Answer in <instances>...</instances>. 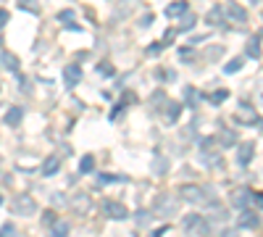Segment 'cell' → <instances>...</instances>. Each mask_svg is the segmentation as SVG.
<instances>
[{
	"label": "cell",
	"instance_id": "obj_12",
	"mask_svg": "<svg viewBox=\"0 0 263 237\" xmlns=\"http://www.w3.org/2000/svg\"><path fill=\"white\" fill-rule=\"evenodd\" d=\"M187 11H190V5H187V3H182V0H179V3H171V5H168V8H166V16L176 19V16H184V13H187Z\"/></svg>",
	"mask_w": 263,
	"mask_h": 237
},
{
	"label": "cell",
	"instance_id": "obj_33",
	"mask_svg": "<svg viewBox=\"0 0 263 237\" xmlns=\"http://www.w3.org/2000/svg\"><path fill=\"white\" fill-rule=\"evenodd\" d=\"M116 179H121V177H108V174H100V182H103V185H108V182H116Z\"/></svg>",
	"mask_w": 263,
	"mask_h": 237
},
{
	"label": "cell",
	"instance_id": "obj_31",
	"mask_svg": "<svg viewBox=\"0 0 263 237\" xmlns=\"http://www.w3.org/2000/svg\"><path fill=\"white\" fill-rule=\"evenodd\" d=\"M161 50H164V42H153L150 48H148V53H150V56H156V53H161Z\"/></svg>",
	"mask_w": 263,
	"mask_h": 237
},
{
	"label": "cell",
	"instance_id": "obj_14",
	"mask_svg": "<svg viewBox=\"0 0 263 237\" xmlns=\"http://www.w3.org/2000/svg\"><path fill=\"white\" fill-rule=\"evenodd\" d=\"M58 166H61V161H58L56 156L45 158V164H42V174H45V177H53V174H58Z\"/></svg>",
	"mask_w": 263,
	"mask_h": 237
},
{
	"label": "cell",
	"instance_id": "obj_16",
	"mask_svg": "<svg viewBox=\"0 0 263 237\" xmlns=\"http://www.w3.org/2000/svg\"><path fill=\"white\" fill-rule=\"evenodd\" d=\"M195 21H197V16H195V13H184V16H179V29H182V32H187V29H192V27H195Z\"/></svg>",
	"mask_w": 263,
	"mask_h": 237
},
{
	"label": "cell",
	"instance_id": "obj_37",
	"mask_svg": "<svg viewBox=\"0 0 263 237\" xmlns=\"http://www.w3.org/2000/svg\"><path fill=\"white\" fill-rule=\"evenodd\" d=\"M224 237H237L234 232H224Z\"/></svg>",
	"mask_w": 263,
	"mask_h": 237
},
{
	"label": "cell",
	"instance_id": "obj_2",
	"mask_svg": "<svg viewBox=\"0 0 263 237\" xmlns=\"http://www.w3.org/2000/svg\"><path fill=\"white\" fill-rule=\"evenodd\" d=\"M184 229H187L190 235H195V237H208V235H211V227H208V221L200 216V213H190V216H184Z\"/></svg>",
	"mask_w": 263,
	"mask_h": 237
},
{
	"label": "cell",
	"instance_id": "obj_25",
	"mask_svg": "<svg viewBox=\"0 0 263 237\" xmlns=\"http://www.w3.org/2000/svg\"><path fill=\"white\" fill-rule=\"evenodd\" d=\"M239 66H242V58H234V61H229V64L224 66V71H227V74H234V71H239Z\"/></svg>",
	"mask_w": 263,
	"mask_h": 237
},
{
	"label": "cell",
	"instance_id": "obj_26",
	"mask_svg": "<svg viewBox=\"0 0 263 237\" xmlns=\"http://www.w3.org/2000/svg\"><path fill=\"white\" fill-rule=\"evenodd\" d=\"M168 108H171V111L166 113V119H168V121H176V116H179V111H182V108H179V105H176V103H171V105H168Z\"/></svg>",
	"mask_w": 263,
	"mask_h": 237
},
{
	"label": "cell",
	"instance_id": "obj_35",
	"mask_svg": "<svg viewBox=\"0 0 263 237\" xmlns=\"http://www.w3.org/2000/svg\"><path fill=\"white\" fill-rule=\"evenodd\" d=\"M253 201H255V203H258V205H263V195H261V193H258V195H255V193H253Z\"/></svg>",
	"mask_w": 263,
	"mask_h": 237
},
{
	"label": "cell",
	"instance_id": "obj_20",
	"mask_svg": "<svg viewBox=\"0 0 263 237\" xmlns=\"http://www.w3.org/2000/svg\"><path fill=\"white\" fill-rule=\"evenodd\" d=\"M247 56H250V58H261V42H258V37H250V42H247Z\"/></svg>",
	"mask_w": 263,
	"mask_h": 237
},
{
	"label": "cell",
	"instance_id": "obj_30",
	"mask_svg": "<svg viewBox=\"0 0 263 237\" xmlns=\"http://www.w3.org/2000/svg\"><path fill=\"white\" fill-rule=\"evenodd\" d=\"M58 21H74V11H61L58 13Z\"/></svg>",
	"mask_w": 263,
	"mask_h": 237
},
{
	"label": "cell",
	"instance_id": "obj_1",
	"mask_svg": "<svg viewBox=\"0 0 263 237\" xmlns=\"http://www.w3.org/2000/svg\"><path fill=\"white\" fill-rule=\"evenodd\" d=\"M176 208H179V198L171 193H161L156 198V213L158 216H174Z\"/></svg>",
	"mask_w": 263,
	"mask_h": 237
},
{
	"label": "cell",
	"instance_id": "obj_22",
	"mask_svg": "<svg viewBox=\"0 0 263 237\" xmlns=\"http://www.w3.org/2000/svg\"><path fill=\"white\" fill-rule=\"evenodd\" d=\"M153 169H156V174H166L168 171V161L164 156H156V161H153Z\"/></svg>",
	"mask_w": 263,
	"mask_h": 237
},
{
	"label": "cell",
	"instance_id": "obj_34",
	"mask_svg": "<svg viewBox=\"0 0 263 237\" xmlns=\"http://www.w3.org/2000/svg\"><path fill=\"white\" fill-rule=\"evenodd\" d=\"M150 21H153V16H150V13H148V16H142V24H140V27H148V24H150Z\"/></svg>",
	"mask_w": 263,
	"mask_h": 237
},
{
	"label": "cell",
	"instance_id": "obj_13",
	"mask_svg": "<svg viewBox=\"0 0 263 237\" xmlns=\"http://www.w3.org/2000/svg\"><path fill=\"white\" fill-rule=\"evenodd\" d=\"M216 140H219V145H221V148H231V145L237 142V135L231 132V129H221V135L216 137Z\"/></svg>",
	"mask_w": 263,
	"mask_h": 237
},
{
	"label": "cell",
	"instance_id": "obj_15",
	"mask_svg": "<svg viewBox=\"0 0 263 237\" xmlns=\"http://www.w3.org/2000/svg\"><path fill=\"white\" fill-rule=\"evenodd\" d=\"M239 227H258V213L242 211V213H239Z\"/></svg>",
	"mask_w": 263,
	"mask_h": 237
},
{
	"label": "cell",
	"instance_id": "obj_17",
	"mask_svg": "<svg viewBox=\"0 0 263 237\" xmlns=\"http://www.w3.org/2000/svg\"><path fill=\"white\" fill-rule=\"evenodd\" d=\"M0 61H3V66L8 68V71H19V58H16V56H11V53H3V56H0Z\"/></svg>",
	"mask_w": 263,
	"mask_h": 237
},
{
	"label": "cell",
	"instance_id": "obj_5",
	"mask_svg": "<svg viewBox=\"0 0 263 237\" xmlns=\"http://www.w3.org/2000/svg\"><path fill=\"white\" fill-rule=\"evenodd\" d=\"M103 211H105L108 219H127V216H129L127 208H124L121 203H113V201H105V203H103Z\"/></svg>",
	"mask_w": 263,
	"mask_h": 237
},
{
	"label": "cell",
	"instance_id": "obj_28",
	"mask_svg": "<svg viewBox=\"0 0 263 237\" xmlns=\"http://www.w3.org/2000/svg\"><path fill=\"white\" fill-rule=\"evenodd\" d=\"M227 98H229L227 90H219V93H213V95H211V101H213V103H224Z\"/></svg>",
	"mask_w": 263,
	"mask_h": 237
},
{
	"label": "cell",
	"instance_id": "obj_18",
	"mask_svg": "<svg viewBox=\"0 0 263 237\" xmlns=\"http://www.w3.org/2000/svg\"><path fill=\"white\" fill-rule=\"evenodd\" d=\"M50 237H68V224L66 221H56L50 227Z\"/></svg>",
	"mask_w": 263,
	"mask_h": 237
},
{
	"label": "cell",
	"instance_id": "obj_23",
	"mask_svg": "<svg viewBox=\"0 0 263 237\" xmlns=\"http://www.w3.org/2000/svg\"><path fill=\"white\" fill-rule=\"evenodd\" d=\"M87 205H90V198L84 195V193H79V195L74 198V208L76 211H87Z\"/></svg>",
	"mask_w": 263,
	"mask_h": 237
},
{
	"label": "cell",
	"instance_id": "obj_36",
	"mask_svg": "<svg viewBox=\"0 0 263 237\" xmlns=\"http://www.w3.org/2000/svg\"><path fill=\"white\" fill-rule=\"evenodd\" d=\"M164 232H166V229H158V232H153L150 237H161V235H164Z\"/></svg>",
	"mask_w": 263,
	"mask_h": 237
},
{
	"label": "cell",
	"instance_id": "obj_19",
	"mask_svg": "<svg viewBox=\"0 0 263 237\" xmlns=\"http://www.w3.org/2000/svg\"><path fill=\"white\" fill-rule=\"evenodd\" d=\"M92 169H95V156H84L79 161V174H90Z\"/></svg>",
	"mask_w": 263,
	"mask_h": 237
},
{
	"label": "cell",
	"instance_id": "obj_32",
	"mask_svg": "<svg viewBox=\"0 0 263 237\" xmlns=\"http://www.w3.org/2000/svg\"><path fill=\"white\" fill-rule=\"evenodd\" d=\"M5 24H8V11H3V8H0V29H3Z\"/></svg>",
	"mask_w": 263,
	"mask_h": 237
},
{
	"label": "cell",
	"instance_id": "obj_9",
	"mask_svg": "<svg viewBox=\"0 0 263 237\" xmlns=\"http://www.w3.org/2000/svg\"><path fill=\"white\" fill-rule=\"evenodd\" d=\"M21 119H24V111H21L19 105H11L8 113H5V124H8V127H19Z\"/></svg>",
	"mask_w": 263,
	"mask_h": 237
},
{
	"label": "cell",
	"instance_id": "obj_10",
	"mask_svg": "<svg viewBox=\"0 0 263 237\" xmlns=\"http://www.w3.org/2000/svg\"><path fill=\"white\" fill-rule=\"evenodd\" d=\"M237 161H239V166H247L253 161V142H245L242 148L237 150Z\"/></svg>",
	"mask_w": 263,
	"mask_h": 237
},
{
	"label": "cell",
	"instance_id": "obj_8",
	"mask_svg": "<svg viewBox=\"0 0 263 237\" xmlns=\"http://www.w3.org/2000/svg\"><path fill=\"white\" fill-rule=\"evenodd\" d=\"M253 201V190H247V187H242V190H234L231 193V203L237 205V208H245L247 203Z\"/></svg>",
	"mask_w": 263,
	"mask_h": 237
},
{
	"label": "cell",
	"instance_id": "obj_7",
	"mask_svg": "<svg viewBox=\"0 0 263 237\" xmlns=\"http://www.w3.org/2000/svg\"><path fill=\"white\" fill-rule=\"evenodd\" d=\"M237 121H242V124H255V121H258V113H255L253 105L242 103V105H239V111H237Z\"/></svg>",
	"mask_w": 263,
	"mask_h": 237
},
{
	"label": "cell",
	"instance_id": "obj_3",
	"mask_svg": "<svg viewBox=\"0 0 263 237\" xmlns=\"http://www.w3.org/2000/svg\"><path fill=\"white\" fill-rule=\"evenodd\" d=\"M13 211L19 213V216H32V213H37V201L32 195H27V193H21L13 198Z\"/></svg>",
	"mask_w": 263,
	"mask_h": 237
},
{
	"label": "cell",
	"instance_id": "obj_4",
	"mask_svg": "<svg viewBox=\"0 0 263 237\" xmlns=\"http://www.w3.org/2000/svg\"><path fill=\"white\" fill-rule=\"evenodd\" d=\"M179 195L184 198V201L195 203V205H197V203H205V198H208V195H205V190H203V187H197V185H184V187L179 190Z\"/></svg>",
	"mask_w": 263,
	"mask_h": 237
},
{
	"label": "cell",
	"instance_id": "obj_24",
	"mask_svg": "<svg viewBox=\"0 0 263 237\" xmlns=\"http://www.w3.org/2000/svg\"><path fill=\"white\" fill-rule=\"evenodd\" d=\"M150 219H153V216H150L148 211H137V213H134V221H137V224H140V227L150 224Z\"/></svg>",
	"mask_w": 263,
	"mask_h": 237
},
{
	"label": "cell",
	"instance_id": "obj_21",
	"mask_svg": "<svg viewBox=\"0 0 263 237\" xmlns=\"http://www.w3.org/2000/svg\"><path fill=\"white\" fill-rule=\"evenodd\" d=\"M184 101H187L190 108H197V93H195V87H184Z\"/></svg>",
	"mask_w": 263,
	"mask_h": 237
},
{
	"label": "cell",
	"instance_id": "obj_11",
	"mask_svg": "<svg viewBox=\"0 0 263 237\" xmlns=\"http://www.w3.org/2000/svg\"><path fill=\"white\" fill-rule=\"evenodd\" d=\"M227 16H229V19H234V21H239V24H242V21L247 19V13L242 11V5H237V3H229V5H227Z\"/></svg>",
	"mask_w": 263,
	"mask_h": 237
},
{
	"label": "cell",
	"instance_id": "obj_6",
	"mask_svg": "<svg viewBox=\"0 0 263 237\" xmlns=\"http://www.w3.org/2000/svg\"><path fill=\"white\" fill-rule=\"evenodd\" d=\"M64 79H66V87H74V85H79V79H82V66H66L64 68Z\"/></svg>",
	"mask_w": 263,
	"mask_h": 237
},
{
	"label": "cell",
	"instance_id": "obj_27",
	"mask_svg": "<svg viewBox=\"0 0 263 237\" xmlns=\"http://www.w3.org/2000/svg\"><path fill=\"white\" fill-rule=\"evenodd\" d=\"M221 16H224V11L219 8V5H216V8H213L211 13H208V21H211V24H216V21H219Z\"/></svg>",
	"mask_w": 263,
	"mask_h": 237
},
{
	"label": "cell",
	"instance_id": "obj_29",
	"mask_svg": "<svg viewBox=\"0 0 263 237\" xmlns=\"http://www.w3.org/2000/svg\"><path fill=\"white\" fill-rule=\"evenodd\" d=\"M0 237H16V227H13V224H5V227H3V235H0Z\"/></svg>",
	"mask_w": 263,
	"mask_h": 237
}]
</instances>
